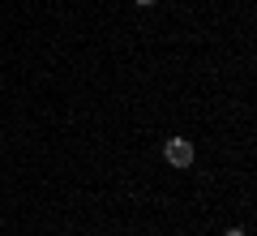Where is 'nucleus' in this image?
<instances>
[{
	"instance_id": "obj_1",
	"label": "nucleus",
	"mask_w": 257,
	"mask_h": 236,
	"mask_svg": "<svg viewBox=\"0 0 257 236\" xmlns=\"http://www.w3.org/2000/svg\"><path fill=\"white\" fill-rule=\"evenodd\" d=\"M163 159L172 168H189L193 159H197V150H193L189 137H167V142H163Z\"/></svg>"
},
{
	"instance_id": "obj_2",
	"label": "nucleus",
	"mask_w": 257,
	"mask_h": 236,
	"mask_svg": "<svg viewBox=\"0 0 257 236\" xmlns=\"http://www.w3.org/2000/svg\"><path fill=\"white\" fill-rule=\"evenodd\" d=\"M223 236H244V227H227V232H223Z\"/></svg>"
},
{
	"instance_id": "obj_3",
	"label": "nucleus",
	"mask_w": 257,
	"mask_h": 236,
	"mask_svg": "<svg viewBox=\"0 0 257 236\" xmlns=\"http://www.w3.org/2000/svg\"><path fill=\"white\" fill-rule=\"evenodd\" d=\"M138 5H142V9H150V5H159V0H138Z\"/></svg>"
}]
</instances>
